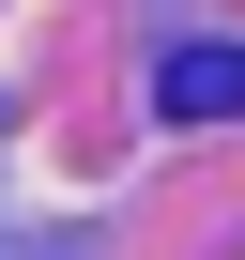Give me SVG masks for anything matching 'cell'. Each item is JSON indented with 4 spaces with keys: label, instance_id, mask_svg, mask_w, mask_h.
<instances>
[{
    "label": "cell",
    "instance_id": "1",
    "mask_svg": "<svg viewBox=\"0 0 245 260\" xmlns=\"http://www.w3.org/2000/svg\"><path fill=\"white\" fill-rule=\"evenodd\" d=\"M154 107H169V122H245V46H169Z\"/></svg>",
    "mask_w": 245,
    "mask_h": 260
}]
</instances>
